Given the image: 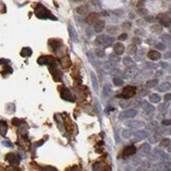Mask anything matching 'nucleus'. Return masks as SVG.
Returning <instances> with one entry per match:
<instances>
[{"mask_svg":"<svg viewBox=\"0 0 171 171\" xmlns=\"http://www.w3.org/2000/svg\"><path fill=\"white\" fill-rule=\"evenodd\" d=\"M35 15L37 18H40V19H47V18H50V19H53V20H57V18L54 17L52 15V13L45 7L42 4H37L35 7Z\"/></svg>","mask_w":171,"mask_h":171,"instance_id":"1","label":"nucleus"},{"mask_svg":"<svg viewBox=\"0 0 171 171\" xmlns=\"http://www.w3.org/2000/svg\"><path fill=\"white\" fill-rule=\"evenodd\" d=\"M136 93V88L134 86H127L124 88L122 94H118V98H125V99H129V98L133 97Z\"/></svg>","mask_w":171,"mask_h":171,"instance_id":"2","label":"nucleus"},{"mask_svg":"<svg viewBox=\"0 0 171 171\" xmlns=\"http://www.w3.org/2000/svg\"><path fill=\"white\" fill-rule=\"evenodd\" d=\"M113 42H114L113 37H110V36H107V35H99L95 40V43L102 45L104 48L110 47V46L113 45Z\"/></svg>","mask_w":171,"mask_h":171,"instance_id":"3","label":"nucleus"},{"mask_svg":"<svg viewBox=\"0 0 171 171\" xmlns=\"http://www.w3.org/2000/svg\"><path fill=\"white\" fill-rule=\"evenodd\" d=\"M37 62L39 63L40 66H53L56 63V58L53 57L51 55H43V56H40L39 58L37 59Z\"/></svg>","mask_w":171,"mask_h":171,"instance_id":"4","label":"nucleus"},{"mask_svg":"<svg viewBox=\"0 0 171 171\" xmlns=\"http://www.w3.org/2000/svg\"><path fill=\"white\" fill-rule=\"evenodd\" d=\"M158 20L160 21L161 25H164L166 28L170 27V15L168 13H162L158 15Z\"/></svg>","mask_w":171,"mask_h":171,"instance_id":"5","label":"nucleus"},{"mask_svg":"<svg viewBox=\"0 0 171 171\" xmlns=\"http://www.w3.org/2000/svg\"><path fill=\"white\" fill-rule=\"evenodd\" d=\"M136 115H137V110L131 108V109H127L125 110V111H122V113H120L119 118L120 119H124V118H133L135 117Z\"/></svg>","mask_w":171,"mask_h":171,"instance_id":"6","label":"nucleus"},{"mask_svg":"<svg viewBox=\"0 0 171 171\" xmlns=\"http://www.w3.org/2000/svg\"><path fill=\"white\" fill-rule=\"evenodd\" d=\"M136 148L134 145H129V146H127L126 148L124 149V151H122V158H128L130 156H132L133 154L136 153Z\"/></svg>","mask_w":171,"mask_h":171,"instance_id":"7","label":"nucleus"},{"mask_svg":"<svg viewBox=\"0 0 171 171\" xmlns=\"http://www.w3.org/2000/svg\"><path fill=\"white\" fill-rule=\"evenodd\" d=\"M5 160L13 166H17L20 163V156L15 153H7V156H5Z\"/></svg>","mask_w":171,"mask_h":171,"instance_id":"8","label":"nucleus"},{"mask_svg":"<svg viewBox=\"0 0 171 171\" xmlns=\"http://www.w3.org/2000/svg\"><path fill=\"white\" fill-rule=\"evenodd\" d=\"M150 151H151L150 144H148V143H144V144L140 145V150H138V154H140V156H147V155H149Z\"/></svg>","mask_w":171,"mask_h":171,"instance_id":"9","label":"nucleus"},{"mask_svg":"<svg viewBox=\"0 0 171 171\" xmlns=\"http://www.w3.org/2000/svg\"><path fill=\"white\" fill-rule=\"evenodd\" d=\"M60 96H61L62 99L68 100V102H74V97L72 96L70 90L65 87L61 88V90H60Z\"/></svg>","mask_w":171,"mask_h":171,"instance_id":"10","label":"nucleus"},{"mask_svg":"<svg viewBox=\"0 0 171 171\" xmlns=\"http://www.w3.org/2000/svg\"><path fill=\"white\" fill-rule=\"evenodd\" d=\"M125 125H126L127 127L131 128V129H140V128L145 126L144 122H140V120H127V122H125Z\"/></svg>","mask_w":171,"mask_h":171,"instance_id":"11","label":"nucleus"},{"mask_svg":"<svg viewBox=\"0 0 171 171\" xmlns=\"http://www.w3.org/2000/svg\"><path fill=\"white\" fill-rule=\"evenodd\" d=\"M50 72L52 73V76H53L54 79H55L56 81H61L62 74H61V72L56 68V65H53L50 67Z\"/></svg>","mask_w":171,"mask_h":171,"instance_id":"12","label":"nucleus"},{"mask_svg":"<svg viewBox=\"0 0 171 171\" xmlns=\"http://www.w3.org/2000/svg\"><path fill=\"white\" fill-rule=\"evenodd\" d=\"M93 27H94V31H95L96 33H102V32L105 30V27H106V25H105L104 20L97 19L95 22L93 23Z\"/></svg>","mask_w":171,"mask_h":171,"instance_id":"13","label":"nucleus"},{"mask_svg":"<svg viewBox=\"0 0 171 171\" xmlns=\"http://www.w3.org/2000/svg\"><path fill=\"white\" fill-rule=\"evenodd\" d=\"M132 135L134 136V140H133V142H138V140H145V138L148 137V132L142 130V131L134 132Z\"/></svg>","mask_w":171,"mask_h":171,"instance_id":"14","label":"nucleus"},{"mask_svg":"<svg viewBox=\"0 0 171 171\" xmlns=\"http://www.w3.org/2000/svg\"><path fill=\"white\" fill-rule=\"evenodd\" d=\"M147 56H148L149 59L153 60V61H158V60H160L161 58H162L161 53L158 51H156V50H151V51H149L148 54H147Z\"/></svg>","mask_w":171,"mask_h":171,"instance_id":"15","label":"nucleus"},{"mask_svg":"<svg viewBox=\"0 0 171 171\" xmlns=\"http://www.w3.org/2000/svg\"><path fill=\"white\" fill-rule=\"evenodd\" d=\"M97 19H99V14L98 13H90L89 15L86 17V22H87L88 25H93Z\"/></svg>","mask_w":171,"mask_h":171,"instance_id":"16","label":"nucleus"},{"mask_svg":"<svg viewBox=\"0 0 171 171\" xmlns=\"http://www.w3.org/2000/svg\"><path fill=\"white\" fill-rule=\"evenodd\" d=\"M49 45L54 51H56V50H58L59 48L62 47V41L60 39H50Z\"/></svg>","mask_w":171,"mask_h":171,"instance_id":"17","label":"nucleus"},{"mask_svg":"<svg viewBox=\"0 0 171 171\" xmlns=\"http://www.w3.org/2000/svg\"><path fill=\"white\" fill-rule=\"evenodd\" d=\"M113 50L114 52H115L116 55H122L125 52V46L124 43H122V42H117V43H115L113 47Z\"/></svg>","mask_w":171,"mask_h":171,"instance_id":"18","label":"nucleus"},{"mask_svg":"<svg viewBox=\"0 0 171 171\" xmlns=\"http://www.w3.org/2000/svg\"><path fill=\"white\" fill-rule=\"evenodd\" d=\"M93 170H110V168L106 163L98 162L93 165Z\"/></svg>","mask_w":171,"mask_h":171,"instance_id":"19","label":"nucleus"},{"mask_svg":"<svg viewBox=\"0 0 171 171\" xmlns=\"http://www.w3.org/2000/svg\"><path fill=\"white\" fill-rule=\"evenodd\" d=\"M140 107H142L146 112H153L154 111V107H152L151 105H149V102H146V100L140 102Z\"/></svg>","mask_w":171,"mask_h":171,"instance_id":"20","label":"nucleus"},{"mask_svg":"<svg viewBox=\"0 0 171 171\" xmlns=\"http://www.w3.org/2000/svg\"><path fill=\"white\" fill-rule=\"evenodd\" d=\"M122 63L126 66L127 68L129 67H135V62L132 60V58L130 56H126V57L122 59Z\"/></svg>","mask_w":171,"mask_h":171,"instance_id":"21","label":"nucleus"},{"mask_svg":"<svg viewBox=\"0 0 171 171\" xmlns=\"http://www.w3.org/2000/svg\"><path fill=\"white\" fill-rule=\"evenodd\" d=\"M7 131V125L4 120H0V135L5 136Z\"/></svg>","mask_w":171,"mask_h":171,"instance_id":"22","label":"nucleus"},{"mask_svg":"<svg viewBox=\"0 0 171 171\" xmlns=\"http://www.w3.org/2000/svg\"><path fill=\"white\" fill-rule=\"evenodd\" d=\"M149 100H150L151 102H153V104H158V102L162 100V97H161L158 93L150 94V95H149Z\"/></svg>","mask_w":171,"mask_h":171,"instance_id":"23","label":"nucleus"},{"mask_svg":"<svg viewBox=\"0 0 171 171\" xmlns=\"http://www.w3.org/2000/svg\"><path fill=\"white\" fill-rule=\"evenodd\" d=\"M32 53H33V51H32L31 48H22V50H21V52H20V54H21V56L22 57H30V56L32 55Z\"/></svg>","mask_w":171,"mask_h":171,"instance_id":"24","label":"nucleus"},{"mask_svg":"<svg viewBox=\"0 0 171 171\" xmlns=\"http://www.w3.org/2000/svg\"><path fill=\"white\" fill-rule=\"evenodd\" d=\"M150 30H151L153 33H156V34H160V33H162V31H163V28H162V25H151V28H150Z\"/></svg>","mask_w":171,"mask_h":171,"instance_id":"25","label":"nucleus"},{"mask_svg":"<svg viewBox=\"0 0 171 171\" xmlns=\"http://www.w3.org/2000/svg\"><path fill=\"white\" fill-rule=\"evenodd\" d=\"M127 52H128L129 55H134V54H136V52H137V48H136V46L134 45V43H131V45L128 47V49H127Z\"/></svg>","mask_w":171,"mask_h":171,"instance_id":"26","label":"nucleus"},{"mask_svg":"<svg viewBox=\"0 0 171 171\" xmlns=\"http://www.w3.org/2000/svg\"><path fill=\"white\" fill-rule=\"evenodd\" d=\"M158 90L160 92H167V91L170 90V84H166V82H165V84H162L158 87Z\"/></svg>","mask_w":171,"mask_h":171,"instance_id":"27","label":"nucleus"},{"mask_svg":"<svg viewBox=\"0 0 171 171\" xmlns=\"http://www.w3.org/2000/svg\"><path fill=\"white\" fill-rule=\"evenodd\" d=\"M107 32H108L110 35H115L118 32V28L115 27V25H109V27H107Z\"/></svg>","mask_w":171,"mask_h":171,"instance_id":"28","label":"nucleus"},{"mask_svg":"<svg viewBox=\"0 0 171 171\" xmlns=\"http://www.w3.org/2000/svg\"><path fill=\"white\" fill-rule=\"evenodd\" d=\"M158 84V79H152V80H149V81H147L146 87L147 88H154V87H156Z\"/></svg>","mask_w":171,"mask_h":171,"instance_id":"29","label":"nucleus"},{"mask_svg":"<svg viewBox=\"0 0 171 171\" xmlns=\"http://www.w3.org/2000/svg\"><path fill=\"white\" fill-rule=\"evenodd\" d=\"M160 146L163 148H168L170 146V138H163L160 143Z\"/></svg>","mask_w":171,"mask_h":171,"instance_id":"30","label":"nucleus"},{"mask_svg":"<svg viewBox=\"0 0 171 171\" xmlns=\"http://www.w3.org/2000/svg\"><path fill=\"white\" fill-rule=\"evenodd\" d=\"M113 84L115 87H120L124 84V80L122 79L120 77H114L113 78Z\"/></svg>","mask_w":171,"mask_h":171,"instance_id":"31","label":"nucleus"},{"mask_svg":"<svg viewBox=\"0 0 171 171\" xmlns=\"http://www.w3.org/2000/svg\"><path fill=\"white\" fill-rule=\"evenodd\" d=\"M132 134H133L132 130H128V129L122 130V135L124 138H130L132 136Z\"/></svg>","mask_w":171,"mask_h":171,"instance_id":"32","label":"nucleus"},{"mask_svg":"<svg viewBox=\"0 0 171 171\" xmlns=\"http://www.w3.org/2000/svg\"><path fill=\"white\" fill-rule=\"evenodd\" d=\"M69 32H70V36H71L72 40L77 41V35H76V32L73 27H69Z\"/></svg>","mask_w":171,"mask_h":171,"instance_id":"33","label":"nucleus"},{"mask_svg":"<svg viewBox=\"0 0 171 171\" xmlns=\"http://www.w3.org/2000/svg\"><path fill=\"white\" fill-rule=\"evenodd\" d=\"M109 61L110 62H113V63H117V62L120 61V57L118 55H110Z\"/></svg>","mask_w":171,"mask_h":171,"instance_id":"34","label":"nucleus"},{"mask_svg":"<svg viewBox=\"0 0 171 171\" xmlns=\"http://www.w3.org/2000/svg\"><path fill=\"white\" fill-rule=\"evenodd\" d=\"M94 53H95V55L97 56V57L99 58H102L106 56V53H105L104 50H100V49H96L95 51H94Z\"/></svg>","mask_w":171,"mask_h":171,"instance_id":"35","label":"nucleus"},{"mask_svg":"<svg viewBox=\"0 0 171 171\" xmlns=\"http://www.w3.org/2000/svg\"><path fill=\"white\" fill-rule=\"evenodd\" d=\"M129 105H130V102L128 99H125V98L119 102V107H120V108H122V109H124V108H127Z\"/></svg>","mask_w":171,"mask_h":171,"instance_id":"36","label":"nucleus"},{"mask_svg":"<svg viewBox=\"0 0 171 171\" xmlns=\"http://www.w3.org/2000/svg\"><path fill=\"white\" fill-rule=\"evenodd\" d=\"M149 140H150V143H152V144L156 143V142H158V140H160V134L156 133L155 135L149 136Z\"/></svg>","mask_w":171,"mask_h":171,"instance_id":"37","label":"nucleus"},{"mask_svg":"<svg viewBox=\"0 0 171 171\" xmlns=\"http://www.w3.org/2000/svg\"><path fill=\"white\" fill-rule=\"evenodd\" d=\"M76 11H77V13L78 14H84L86 12L88 11V7H86V5H82V7H77L76 9Z\"/></svg>","mask_w":171,"mask_h":171,"instance_id":"38","label":"nucleus"},{"mask_svg":"<svg viewBox=\"0 0 171 171\" xmlns=\"http://www.w3.org/2000/svg\"><path fill=\"white\" fill-rule=\"evenodd\" d=\"M161 39L163 40V42L170 43V35H169V34H164V35H162L161 36Z\"/></svg>","mask_w":171,"mask_h":171,"instance_id":"39","label":"nucleus"},{"mask_svg":"<svg viewBox=\"0 0 171 171\" xmlns=\"http://www.w3.org/2000/svg\"><path fill=\"white\" fill-rule=\"evenodd\" d=\"M168 105L166 104V102H164V104H162V105H160L158 106V110H160L161 112H166V110L168 109Z\"/></svg>","mask_w":171,"mask_h":171,"instance_id":"40","label":"nucleus"},{"mask_svg":"<svg viewBox=\"0 0 171 171\" xmlns=\"http://www.w3.org/2000/svg\"><path fill=\"white\" fill-rule=\"evenodd\" d=\"M148 128H149L150 130L156 129V128H158V122H151L150 124L148 125Z\"/></svg>","mask_w":171,"mask_h":171,"instance_id":"41","label":"nucleus"},{"mask_svg":"<svg viewBox=\"0 0 171 171\" xmlns=\"http://www.w3.org/2000/svg\"><path fill=\"white\" fill-rule=\"evenodd\" d=\"M127 39H128V34L127 33H122L118 36V40H119V41H125V40Z\"/></svg>","mask_w":171,"mask_h":171,"instance_id":"42","label":"nucleus"},{"mask_svg":"<svg viewBox=\"0 0 171 171\" xmlns=\"http://www.w3.org/2000/svg\"><path fill=\"white\" fill-rule=\"evenodd\" d=\"M12 122H13V125L14 126H19L20 124H22V120L21 119H19V118H13V119H12Z\"/></svg>","mask_w":171,"mask_h":171,"instance_id":"43","label":"nucleus"},{"mask_svg":"<svg viewBox=\"0 0 171 171\" xmlns=\"http://www.w3.org/2000/svg\"><path fill=\"white\" fill-rule=\"evenodd\" d=\"M138 94H140V96H147V95H149V90L142 89L138 91Z\"/></svg>","mask_w":171,"mask_h":171,"instance_id":"44","label":"nucleus"},{"mask_svg":"<svg viewBox=\"0 0 171 171\" xmlns=\"http://www.w3.org/2000/svg\"><path fill=\"white\" fill-rule=\"evenodd\" d=\"M156 48H158L160 51H163V50L166 49V45H165V43H162V42H158V43H156Z\"/></svg>","mask_w":171,"mask_h":171,"instance_id":"45","label":"nucleus"},{"mask_svg":"<svg viewBox=\"0 0 171 171\" xmlns=\"http://www.w3.org/2000/svg\"><path fill=\"white\" fill-rule=\"evenodd\" d=\"M142 74H143V76H145V77H147V76H150V75H151V70H148V69L143 70Z\"/></svg>","mask_w":171,"mask_h":171,"instance_id":"46","label":"nucleus"},{"mask_svg":"<svg viewBox=\"0 0 171 171\" xmlns=\"http://www.w3.org/2000/svg\"><path fill=\"white\" fill-rule=\"evenodd\" d=\"M170 124H171L170 119H163V122H162V125H163V126H165V127H169V126H170Z\"/></svg>","mask_w":171,"mask_h":171,"instance_id":"47","label":"nucleus"},{"mask_svg":"<svg viewBox=\"0 0 171 171\" xmlns=\"http://www.w3.org/2000/svg\"><path fill=\"white\" fill-rule=\"evenodd\" d=\"M133 43L134 45H140V43H142V39L138 38V37L133 38Z\"/></svg>","mask_w":171,"mask_h":171,"instance_id":"48","label":"nucleus"},{"mask_svg":"<svg viewBox=\"0 0 171 171\" xmlns=\"http://www.w3.org/2000/svg\"><path fill=\"white\" fill-rule=\"evenodd\" d=\"M170 97H171V94H170V93L165 94V96H164V100H165V102H170Z\"/></svg>","mask_w":171,"mask_h":171,"instance_id":"49","label":"nucleus"},{"mask_svg":"<svg viewBox=\"0 0 171 171\" xmlns=\"http://www.w3.org/2000/svg\"><path fill=\"white\" fill-rule=\"evenodd\" d=\"M145 20H146V21H149V22H152V21L155 20V18L152 17V16H147V17L145 18Z\"/></svg>","mask_w":171,"mask_h":171,"instance_id":"50","label":"nucleus"},{"mask_svg":"<svg viewBox=\"0 0 171 171\" xmlns=\"http://www.w3.org/2000/svg\"><path fill=\"white\" fill-rule=\"evenodd\" d=\"M92 81H93V86H94V88L95 89H97V82H96V78H95V76L92 74Z\"/></svg>","mask_w":171,"mask_h":171,"instance_id":"51","label":"nucleus"},{"mask_svg":"<svg viewBox=\"0 0 171 171\" xmlns=\"http://www.w3.org/2000/svg\"><path fill=\"white\" fill-rule=\"evenodd\" d=\"M135 34L136 35H145V32L143 31L142 29H137V30H135Z\"/></svg>","mask_w":171,"mask_h":171,"instance_id":"52","label":"nucleus"},{"mask_svg":"<svg viewBox=\"0 0 171 171\" xmlns=\"http://www.w3.org/2000/svg\"><path fill=\"white\" fill-rule=\"evenodd\" d=\"M144 4H145V0H140L137 3V7L140 9V7H144Z\"/></svg>","mask_w":171,"mask_h":171,"instance_id":"53","label":"nucleus"},{"mask_svg":"<svg viewBox=\"0 0 171 171\" xmlns=\"http://www.w3.org/2000/svg\"><path fill=\"white\" fill-rule=\"evenodd\" d=\"M42 170H52V171H55L56 168H53V167H42Z\"/></svg>","mask_w":171,"mask_h":171,"instance_id":"54","label":"nucleus"},{"mask_svg":"<svg viewBox=\"0 0 171 171\" xmlns=\"http://www.w3.org/2000/svg\"><path fill=\"white\" fill-rule=\"evenodd\" d=\"M140 15H146V14H147V10L143 9V7H140Z\"/></svg>","mask_w":171,"mask_h":171,"instance_id":"55","label":"nucleus"},{"mask_svg":"<svg viewBox=\"0 0 171 171\" xmlns=\"http://www.w3.org/2000/svg\"><path fill=\"white\" fill-rule=\"evenodd\" d=\"M130 27H131V22H125L122 25V28H126V29H129Z\"/></svg>","mask_w":171,"mask_h":171,"instance_id":"56","label":"nucleus"},{"mask_svg":"<svg viewBox=\"0 0 171 171\" xmlns=\"http://www.w3.org/2000/svg\"><path fill=\"white\" fill-rule=\"evenodd\" d=\"M160 65H161V67L164 68V69H165V68H168L169 67V65L167 63V62H161Z\"/></svg>","mask_w":171,"mask_h":171,"instance_id":"57","label":"nucleus"},{"mask_svg":"<svg viewBox=\"0 0 171 171\" xmlns=\"http://www.w3.org/2000/svg\"><path fill=\"white\" fill-rule=\"evenodd\" d=\"M146 65H148V67H150V68H156V66H154V63H146Z\"/></svg>","mask_w":171,"mask_h":171,"instance_id":"58","label":"nucleus"},{"mask_svg":"<svg viewBox=\"0 0 171 171\" xmlns=\"http://www.w3.org/2000/svg\"><path fill=\"white\" fill-rule=\"evenodd\" d=\"M163 75V72L162 71H158L156 72V76H158V77H160V76H162Z\"/></svg>","mask_w":171,"mask_h":171,"instance_id":"59","label":"nucleus"},{"mask_svg":"<svg viewBox=\"0 0 171 171\" xmlns=\"http://www.w3.org/2000/svg\"><path fill=\"white\" fill-rule=\"evenodd\" d=\"M164 57H165V59H166V58H167V59H169V58H170V52H168V53H167V55H165Z\"/></svg>","mask_w":171,"mask_h":171,"instance_id":"60","label":"nucleus"},{"mask_svg":"<svg viewBox=\"0 0 171 171\" xmlns=\"http://www.w3.org/2000/svg\"><path fill=\"white\" fill-rule=\"evenodd\" d=\"M7 62H9V60H4V59L0 60V63H7Z\"/></svg>","mask_w":171,"mask_h":171,"instance_id":"61","label":"nucleus"},{"mask_svg":"<svg viewBox=\"0 0 171 171\" xmlns=\"http://www.w3.org/2000/svg\"><path fill=\"white\" fill-rule=\"evenodd\" d=\"M129 16H130V18H134V15H133V14H132V13H131V14H130V15H129Z\"/></svg>","mask_w":171,"mask_h":171,"instance_id":"62","label":"nucleus"},{"mask_svg":"<svg viewBox=\"0 0 171 171\" xmlns=\"http://www.w3.org/2000/svg\"><path fill=\"white\" fill-rule=\"evenodd\" d=\"M73 1H80V0H73Z\"/></svg>","mask_w":171,"mask_h":171,"instance_id":"63","label":"nucleus"}]
</instances>
